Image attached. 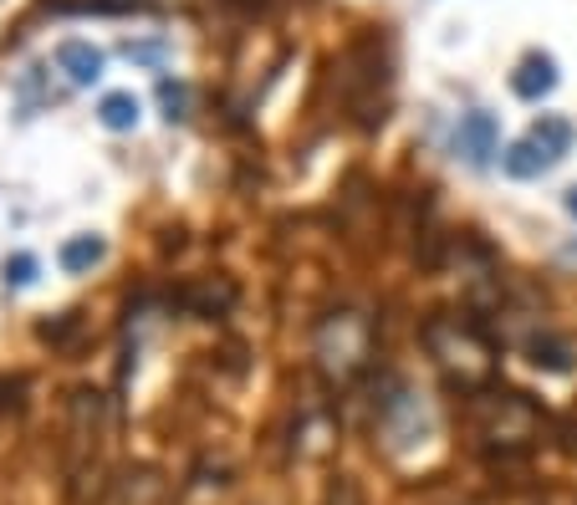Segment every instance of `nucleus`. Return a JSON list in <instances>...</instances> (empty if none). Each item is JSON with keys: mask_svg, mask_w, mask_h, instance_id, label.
I'll use <instances>...</instances> for the list:
<instances>
[{"mask_svg": "<svg viewBox=\"0 0 577 505\" xmlns=\"http://www.w3.org/2000/svg\"><path fill=\"white\" fill-rule=\"evenodd\" d=\"M511 87H516L522 98H547V92L557 87V62H552L547 51H531L527 62L516 67V77H511Z\"/></svg>", "mask_w": 577, "mask_h": 505, "instance_id": "nucleus-6", "label": "nucleus"}, {"mask_svg": "<svg viewBox=\"0 0 577 505\" xmlns=\"http://www.w3.org/2000/svg\"><path fill=\"white\" fill-rule=\"evenodd\" d=\"M236 5H246V11H261V5H266V0H236Z\"/></svg>", "mask_w": 577, "mask_h": 505, "instance_id": "nucleus-13", "label": "nucleus"}, {"mask_svg": "<svg viewBox=\"0 0 577 505\" xmlns=\"http://www.w3.org/2000/svg\"><path fill=\"white\" fill-rule=\"evenodd\" d=\"M471 408H476L480 439H491V444H531L537 424H542L527 393H480Z\"/></svg>", "mask_w": 577, "mask_h": 505, "instance_id": "nucleus-2", "label": "nucleus"}, {"mask_svg": "<svg viewBox=\"0 0 577 505\" xmlns=\"http://www.w3.org/2000/svg\"><path fill=\"white\" fill-rule=\"evenodd\" d=\"M429 353L440 357L444 368H486V342H480L471 327H460V321H435L429 327Z\"/></svg>", "mask_w": 577, "mask_h": 505, "instance_id": "nucleus-3", "label": "nucleus"}, {"mask_svg": "<svg viewBox=\"0 0 577 505\" xmlns=\"http://www.w3.org/2000/svg\"><path fill=\"white\" fill-rule=\"evenodd\" d=\"M527 138L547 153V159H562V153L573 149V128H567L562 118H542V123H531V134H527Z\"/></svg>", "mask_w": 577, "mask_h": 505, "instance_id": "nucleus-9", "label": "nucleus"}, {"mask_svg": "<svg viewBox=\"0 0 577 505\" xmlns=\"http://www.w3.org/2000/svg\"><path fill=\"white\" fill-rule=\"evenodd\" d=\"M57 67L67 72L72 83H98L102 77V51L98 47H87V41H62L57 47Z\"/></svg>", "mask_w": 577, "mask_h": 505, "instance_id": "nucleus-7", "label": "nucleus"}, {"mask_svg": "<svg viewBox=\"0 0 577 505\" xmlns=\"http://www.w3.org/2000/svg\"><path fill=\"white\" fill-rule=\"evenodd\" d=\"M32 276H36V261H32V255H16V261H5V281H11V287H26Z\"/></svg>", "mask_w": 577, "mask_h": 505, "instance_id": "nucleus-12", "label": "nucleus"}, {"mask_svg": "<svg viewBox=\"0 0 577 505\" xmlns=\"http://www.w3.org/2000/svg\"><path fill=\"white\" fill-rule=\"evenodd\" d=\"M98 118H102V128H113V134L134 128V123H138L134 92H108V98H102V108H98Z\"/></svg>", "mask_w": 577, "mask_h": 505, "instance_id": "nucleus-10", "label": "nucleus"}, {"mask_svg": "<svg viewBox=\"0 0 577 505\" xmlns=\"http://www.w3.org/2000/svg\"><path fill=\"white\" fill-rule=\"evenodd\" d=\"M501 164H506V174H511V179H531V174H542V168H552L557 159H547V153L537 149L531 138H522V143H511V149H506V159H501Z\"/></svg>", "mask_w": 577, "mask_h": 505, "instance_id": "nucleus-8", "label": "nucleus"}, {"mask_svg": "<svg viewBox=\"0 0 577 505\" xmlns=\"http://www.w3.org/2000/svg\"><path fill=\"white\" fill-rule=\"evenodd\" d=\"M102 255H108V245L98 236H77L62 245V270H92Z\"/></svg>", "mask_w": 577, "mask_h": 505, "instance_id": "nucleus-11", "label": "nucleus"}, {"mask_svg": "<svg viewBox=\"0 0 577 505\" xmlns=\"http://www.w3.org/2000/svg\"><path fill=\"white\" fill-rule=\"evenodd\" d=\"M567 210H573V215H577V189H567Z\"/></svg>", "mask_w": 577, "mask_h": 505, "instance_id": "nucleus-14", "label": "nucleus"}, {"mask_svg": "<svg viewBox=\"0 0 577 505\" xmlns=\"http://www.w3.org/2000/svg\"><path fill=\"white\" fill-rule=\"evenodd\" d=\"M455 149L471 159V164H486L496 153V118L491 113H465L455 134Z\"/></svg>", "mask_w": 577, "mask_h": 505, "instance_id": "nucleus-4", "label": "nucleus"}, {"mask_svg": "<svg viewBox=\"0 0 577 505\" xmlns=\"http://www.w3.org/2000/svg\"><path fill=\"white\" fill-rule=\"evenodd\" d=\"M338 83H342V102H348L358 128H378L384 108H389V62H384V47H378L374 36H363V41H353V47L342 51Z\"/></svg>", "mask_w": 577, "mask_h": 505, "instance_id": "nucleus-1", "label": "nucleus"}, {"mask_svg": "<svg viewBox=\"0 0 577 505\" xmlns=\"http://www.w3.org/2000/svg\"><path fill=\"white\" fill-rule=\"evenodd\" d=\"M527 363L542 373H573V342L557 332H537L527 337Z\"/></svg>", "mask_w": 577, "mask_h": 505, "instance_id": "nucleus-5", "label": "nucleus"}]
</instances>
